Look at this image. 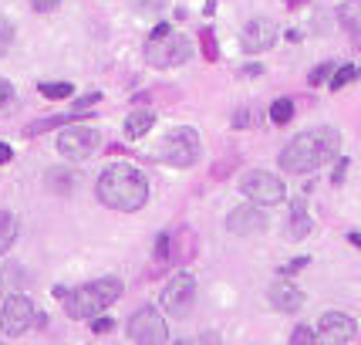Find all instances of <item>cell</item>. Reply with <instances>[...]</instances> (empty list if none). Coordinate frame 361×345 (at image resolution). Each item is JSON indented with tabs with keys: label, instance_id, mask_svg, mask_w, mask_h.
<instances>
[{
	"label": "cell",
	"instance_id": "52a82bcc",
	"mask_svg": "<svg viewBox=\"0 0 361 345\" xmlns=\"http://www.w3.org/2000/svg\"><path fill=\"white\" fill-rule=\"evenodd\" d=\"M190 58H192V44L183 34H166L159 41H146V65H153V68L166 72V68H176V65L190 61Z\"/></svg>",
	"mask_w": 361,
	"mask_h": 345
},
{
	"label": "cell",
	"instance_id": "44dd1931",
	"mask_svg": "<svg viewBox=\"0 0 361 345\" xmlns=\"http://www.w3.org/2000/svg\"><path fill=\"white\" fill-rule=\"evenodd\" d=\"M358 78V68L355 65H341V68H334V75L327 78V85H331V92H341L344 85H351Z\"/></svg>",
	"mask_w": 361,
	"mask_h": 345
},
{
	"label": "cell",
	"instance_id": "d4e9b609",
	"mask_svg": "<svg viewBox=\"0 0 361 345\" xmlns=\"http://www.w3.org/2000/svg\"><path fill=\"white\" fill-rule=\"evenodd\" d=\"M331 72H334V61H324V65H318V68L307 75V85H324Z\"/></svg>",
	"mask_w": 361,
	"mask_h": 345
},
{
	"label": "cell",
	"instance_id": "7402d4cb",
	"mask_svg": "<svg viewBox=\"0 0 361 345\" xmlns=\"http://www.w3.org/2000/svg\"><path fill=\"white\" fill-rule=\"evenodd\" d=\"M294 119V102L290 98H277L274 105H270V122L274 126H287Z\"/></svg>",
	"mask_w": 361,
	"mask_h": 345
},
{
	"label": "cell",
	"instance_id": "4fadbf2b",
	"mask_svg": "<svg viewBox=\"0 0 361 345\" xmlns=\"http://www.w3.org/2000/svg\"><path fill=\"white\" fill-rule=\"evenodd\" d=\"M318 332H321L324 342L341 345V342H351V339H355L358 325H355V318H351V315H344V311H327V315H321Z\"/></svg>",
	"mask_w": 361,
	"mask_h": 345
},
{
	"label": "cell",
	"instance_id": "3957f363",
	"mask_svg": "<svg viewBox=\"0 0 361 345\" xmlns=\"http://www.w3.org/2000/svg\"><path fill=\"white\" fill-rule=\"evenodd\" d=\"M122 281L118 278H98L92 285H81V288H71V291H64L57 302L64 305V311L78 318V322H85V318H95L98 311H105L108 305H115L118 298H122Z\"/></svg>",
	"mask_w": 361,
	"mask_h": 345
},
{
	"label": "cell",
	"instance_id": "9a60e30c",
	"mask_svg": "<svg viewBox=\"0 0 361 345\" xmlns=\"http://www.w3.org/2000/svg\"><path fill=\"white\" fill-rule=\"evenodd\" d=\"M153 126H155V112L149 105H139V109H132L129 119H125V139H142Z\"/></svg>",
	"mask_w": 361,
	"mask_h": 345
},
{
	"label": "cell",
	"instance_id": "d6986e66",
	"mask_svg": "<svg viewBox=\"0 0 361 345\" xmlns=\"http://www.w3.org/2000/svg\"><path fill=\"white\" fill-rule=\"evenodd\" d=\"M14 241H17V220L10 210H0V254L14 248Z\"/></svg>",
	"mask_w": 361,
	"mask_h": 345
},
{
	"label": "cell",
	"instance_id": "9c48e42d",
	"mask_svg": "<svg viewBox=\"0 0 361 345\" xmlns=\"http://www.w3.org/2000/svg\"><path fill=\"white\" fill-rule=\"evenodd\" d=\"M98 142H101V135L98 129L92 126H71V129H64V133L57 135V153L64 156V159H88V156L98 149Z\"/></svg>",
	"mask_w": 361,
	"mask_h": 345
},
{
	"label": "cell",
	"instance_id": "f1b7e54d",
	"mask_svg": "<svg viewBox=\"0 0 361 345\" xmlns=\"http://www.w3.org/2000/svg\"><path fill=\"white\" fill-rule=\"evenodd\" d=\"M10 38H14V27H10L7 20L0 18V55H3V48L10 44Z\"/></svg>",
	"mask_w": 361,
	"mask_h": 345
},
{
	"label": "cell",
	"instance_id": "2e32d148",
	"mask_svg": "<svg viewBox=\"0 0 361 345\" xmlns=\"http://www.w3.org/2000/svg\"><path fill=\"white\" fill-rule=\"evenodd\" d=\"M311 213H307V200H294V207H290V237L294 241H304L307 234H311Z\"/></svg>",
	"mask_w": 361,
	"mask_h": 345
},
{
	"label": "cell",
	"instance_id": "ffe728a7",
	"mask_svg": "<svg viewBox=\"0 0 361 345\" xmlns=\"http://www.w3.org/2000/svg\"><path fill=\"white\" fill-rule=\"evenodd\" d=\"M260 109L257 105H243V109H236V115H233V129H257L260 126Z\"/></svg>",
	"mask_w": 361,
	"mask_h": 345
},
{
	"label": "cell",
	"instance_id": "7a4b0ae2",
	"mask_svg": "<svg viewBox=\"0 0 361 345\" xmlns=\"http://www.w3.org/2000/svg\"><path fill=\"white\" fill-rule=\"evenodd\" d=\"M98 200L112 210H122V213H135L142 210L149 203V183L146 176L129 166V163H112L105 166L101 176H98Z\"/></svg>",
	"mask_w": 361,
	"mask_h": 345
},
{
	"label": "cell",
	"instance_id": "836d02e7",
	"mask_svg": "<svg viewBox=\"0 0 361 345\" xmlns=\"http://www.w3.org/2000/svg\"><path fill=\"white\" fill-rule=\"evenodd\" d=\"M10 159H14V149L0 142V166H3V163H10Z\"/></svg>",
	"mask_w": 361,
	"mask_h": 345
},
{
	"label": "cell",
	"instance_id": "e575fe53",
	"mask_svg": "<svg viewBox=\"0 0 361 345\" xmlns=\"http://www.w3.org/2000/svg\"><path fill=\"white\" fill-rule=\"evenodd\" d=\"M92 328H95V332H108V328H112V318H98V322H92Z\"/></svg>",
	"mask_w": 361,
	"mask_h": 345
},
{
	"label": "cell",
	"instance_id": "4dcf8cb0",
	"mask_svg": "<svg viewBox=\"0 0 361 345\" xmlns=\"http://www.w3.org/2000/svg\"><path fill=\"white\" fill-rule=\"evenodd\" d=\"M10 98H14V85H10V81H3V78H0V109H3V105H7V102H10Z\"/></svg>",
	"mask_w": 361,
	"mask_h": 345
},
{
	"label": "cell",
	"instance_id": "1f68e13d",
	"mask_svg": "<svg viewBox=\"0 0 361 345\" xmlns=\"http://www.w3.org/2000/svg\"><path fill=\"white\" fill-rule=\"evenodd\" d=\"M307 264H311L307 257H294L290 264H284V274H297V271H301V268H307Z\"/></svg>",
	"mask_w": 361,
	"mask_h": 345
},
{
	"label": "cell",
	"instance_id": "d590c367",
	"mask_svg": "<svg viewBox=\"0 0 361 345\" xmlns=\"http://www.w3.org/2000/svg\"><path fill=\"white\" fill-rule=\"evenodd\" d=\"M307 0H290V11H297V7H304Z\"/></svg>",
	"mask_w": 361,
	"mask_h": 345
},
{
	"label": "cell",
	"instance_id": "8fae6325",
	"mask_svg": "<svg viewBox=\"0 0 361 345\" xmlns=\"http://www.w3.org/2000/svg\"><path fill=\"white\" fill-rule=\"evenodd\" d=\"M277 24L270 18H253L247 20V27H243V34H240V41H243V51L247 55H260V51H270L274 44H277Z\"/></svg>",
	"mask_w": 361,
	"mask_h": 345
},
{
	"label": "cell",
	"instance_id": "603a6c76",
	"mask_svg": "<svg viewBox=\"0 0 361 345\" xmlns=\"http://www.w3.org/2000/svg\"><path fill=\"white\" fill-rule=\"evenodd\" d=\"M38 92L44 98H71V92H75V88H71L68 81H41Z\"/></svg>",
	"mask_w": 361,
	"mask_h": 345
},
{
	"label": "cell",
	"instance_id": "4316f807",
	"mask_svg": "<svg viewBox=\"0 0 361 345\" xmlns=\"http://www.w3.org/2000/svg\"><path fill=\"white\" fill-rule=\"evenodd\" d=\"M290 342H294V345H311V342H314V332H311L307 325H297V328H294V335H290Z\"/></svg>",
	"mask_w": 361,
	"mask_h": 345
},
{
	"label": "cell",
	"instance_id": "d6a6232c",
	"mask_svg": "<svg viewBox=\"0 0 361 345\" xmlns=\"http://www.w3.org/2000/svg\"><path fill=\"white\" fill-rule=\"evenodd\" d=\"M166 34H172V24H155L149 41H159V38H166Z\"/></svg>",
	"mask_w": 361,
	"mask_h": 345
},
{
	"label": "cell",
	"instance_id": "8992f818",
	"mask_svg": "<svg viewBox=\"0 0 361 345\" xmlns=\"http://www.w3.org/2000/svg\"><path fill=\"white\" fill-rule=\"evenodd\" d=\"M240 190L257 207H277V203H284V196H287V187L281 183V176H274V172H267V170H250L240 180Z\"/></svg>",
	"mask_w": 361,
	"mask_h": 345
},
{
	"label": "cell",
	"instance_id": "ac0fdd59",
	"mask_svg": "<svg viewBox=\"0 0 361 345\" xmlns=\"http://www.w3.org/2000/svg\"><path fill=\"white\" fill-rule=\"evenodd\" d=\"M169 244H176V248L169 250L172 264H186V261L192 257V234H190V230H179L176 237L169 234Z\"/></svg>",
	"mask_w": 361,
	"mask_h": 345
},
{
	"label": "cell",
	"instance_id": "30bf717a",
	"mask_svg": "<svg viewBox=\"0 0 361 345\" xmlns=\"http://www.w3.org/2000/svg\"><path fill=\"white\" fill-rule=\"evenodd\" d=\"M31 325H34V305H31V298L10 295L3 302V311H0V328L7 335H24Z\"/></svg>",
	"mask_w": 361,
	"mask_h": 345
},
{
	"label": "cell",
	"instance_id": "6da1fadb",
	"mask_svg": "<svg viewBox=\"0 0 361 345\" xmlns=\"http://www.w3.org/2000/svg\"><path fill=\"white\" fill-rule=\"evenodd\" d=\"M341 149V133L331 129V126H318V129H307V133L294 135L281 153V170L284 172H314L318 166L338 159Z\"/></svg>",
	"mask_w": 361,
	"mask_h": 345
},
{
	"label": "cell",
	"instance_id": "277c9868",
	"mask_svg": "<svg viewBox=\"0 0 361 345\" xmlns=\"http://www.w3.org/2000/svg\"><path fill=\"white\" fill-rule=\"evenodd\" d=\"M159 305L162 311L169 315V318H190L192 308H196V281H192V274L186 271H179V274H172L166 288H162V298H159Z\"/></svg>",
	"mask_w": 361,
	"mask_h": 345
},
{
	"label": "cell",
	"instance_id": "7c38bea8",
	"mask_svg": "<svg viewBox=\"0 0 361 345\" xmlns=\"http://www.w3.org/2000/svg\"><path fill=\"white\" fill-rule=\"evenodd\" d=\"M227 230L236 234V237H253V234L267 230V217L264 210H257V203H247V207H236L227 217Z\"/></svg>",
	"mask_w": 361,
	"mask_h": 345
},
{
	"label": "cell",
	"instance_id": "5bb4252c",
	"mask_svg": "<svg viewBox=\"0 0 361 345\" xmlns=\"http://www.w3.org/2000/svg\"><path fill=\"white\" fill-rule=\"evenodd\" d=\"M270 305L277 308V311L294 315L297 308L304 305V295H301V288L290 285V281H277V285L270 288Z\"/></svg>",
	"mask_w": 361,
	"mask_h": 345
},
{
	"label": "cell",
	"instance_id": "f546056e",
	"mask_svg": "<svg viewBox=\"0 0 361 345\" xmlns=\"http://www.w3.org/2000/svg\"><path fill=\"white\" fill-rule=\"evenodd\" d=\"M31 7H34L38 14H48V11H57V7H61V0H31Z\"/></svg>",
	"mask_w": 361,
	"mask_h": 345
},
{
	"label": "cell",
	"instance_id": "cb8c5ba5",
	"mask_svg": "<svg viewBox=\"0 0 361 345\" xmlns=\"http://www.w3.org/2000/svg\"><path fill=\"white\" fill-rule=\"evenodd\" d=\"M199 44H203V58H206V61H216V58H220V51H216V38H213L209 27L199 31Z\"/></svg>",
	"mask_w": 361,
	"mask_h": 345
},
{
	"label": "cell",
	"instance_id": "5b68a950",
	"mask_svg": "<svg viewBox=\"0 0 361 345\" xmlns=\"http://www.w3.org/2000/svg\"><path fill=\"white\" fill-rule=\"evenodd\" d=\"M199 153H203V146H199V135L192 133V129H176V133L166 135V139L159 142V149H155V156H159L166 166H179V170L192 166V163L199 159Z\"/></svg>",
	"mask_w": 361,
	"mask_h": 345
},
{
	"label": "cell",
	"instance_id": "ba28073f",
	"mask_svg": "<svg viewBox=\"0 0 361 345\" xmlns=\"http://www.w3.org/2000/svg\"><path fill=\"white\" fill-rule=\"evenodd\" d=\"M129 335H132L135 342L162 345L166 339H169V328H166V318H162V311H159V308L146 305L129 318Z\"/></svg>",
	"mask_w": 361,
	"mask_h": 345
},
{
	"label": "cell",
	"instance_id": "83f0119b",
	"mask_svg": "<svg viewBox=\"0 0 361 345\" xmlns=\"http://www.w3.org/2000/svg\"><path fill=\"white\" fill-rule=\"evenodd\" d=\"M344 172H348V159L338 156V166H334V172H331V183H334V187H341L344 183Z\"/></svg>",
	"mask_w": 361,
	"mask_h": 345
},
{
	"label": "cell",
	"instance_id": "484cf974",
	"mask_svg": "<svg viewBox=\"0 0 361 345\" xmlns=\"http://www.w3.org/2000/svg\"><path fill=\"white\" fill-rule=\"evenodd\" d=\"M155 261L159 264L169 261V234H159V241H155Z\"/></svg>",
	"mask_w": 361,
	"mask_h": 345
},
{
	"label": "cell",
	"instance_id": "e0dca14e",
	"mask_svg": "<svg viewBox=\"0 0 361 345\" xmlns=\"http://www.w3.org/2000/svg\"><path fill=\"white\" fill-rule=\"evenodd\" d=\"M338 20H341V27L351 34V38H358V27H361V0H344L341 7H338Z\"/></svg>",
	"mask_w": 361,
	"mask_h": 345
}]
</instances>
